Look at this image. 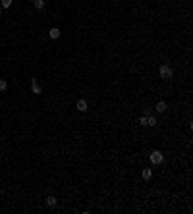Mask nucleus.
<instances>
[{
    "mask_svg": "<svg viewBox=\"0 0 193 214\" xmlns=\"http://www.w3.org/2000/svg\"><path fill=\"white\" fill-rule=\"evenodd\" d=\"M0 12H2V6H0Z\"/></svg>",
    "mask_w": 193,
    "mask_h": 214,
    "instance_id": "obj_14",
    "label": "nucleus"
},
{
    "mask_svg": "<svg viewBox=\"0 0 193 214\" xmlns=\"http://www.w3.org/2000/svg\"><path fill=\"white\" fill-rule=\"evenodd\" d=\"M156 112H166V102H159V104H156Z\"/></svg>",
    "mask_w": 193,
    "mask_h": 214,
    "instance_id": "obj_7",
    "label": "nucleus"
},
{
    "mask_svg": "<svg viewBox=\"0 0 193 214\" xmlns=\"http://www.w3.org/2000/svg\"><path fill=\"white\" fill-rule=\"evenodd\" d=\"M77 110H79V112H87V102H85V101H77Z\"/></svg>",
    "mask_w": 193,
    "mask_h": 214,
    "instance_id": "obj_5",
    "label": "nucleus"
},
{
    "mask_svg": "<svg viewBox=\"0 0 193 214\" xmlns=\"http://www.w3.org/2000/svg\"><path fill=\"white\" fill-rule=\"evenodd\" d=\"M6 87H8V83H6V79H0V91H4Z\"/></svg>",
    "mask_w": 193,
    "mask_h": 214,
    "instance_id": "obj_12",
    "label": "nucleus"
},
{
    "mask_svg": "<svg viewBox=\"0 0 193 214\" xmlns=\"http://www.w3.org/2000/svg\"><path fill=\"white\" fill-rule=\"evenodd\" d=\"M141 176H143V180H151V177H153V170L151 168H145L141 172Z\"/></svg>",
    "mask_w": 193,
    "mask_h": 214,
    "instance_id": "obj_4",
    "label": "nucleus"
},
{
    "mask_svg": "<svg viewBox=\"0 0 193 214\" xmlns=\"http://www.w3.org/2000/svg\"><path fill=\"white\" fill-rule=\"evenodd\" d=\"M35 8H37V10H42V8H45V0H35Z\"/></svg>",
    "mask_w": 193,
    "mask_h": 214,
    "instance_id": "obj_8",
    "label": "nucleus"
},
{
    "mask_svg": "<svg viewBox=\"0 0 193 214\" xmlns=\"http://www.w3.org/2000/svg\"><path fill=\"white\" fill-rule=\"evenodd\" d=\"M149 156H151V162H153V164H160V162L164 160V154H162L160 151H153Z\"/></svg>",
    "mask_w": 193,
    "mask_h": 214,
    "instance_id": "obj_2",
    "label": "nucleus"
},
{
    "mask_svg": "<svg viewBox=\"0 0 193 214\" xmlns=\"http://www.w3.org/2000/svg\"><path fill=\"white\" fill-rule=\"evenodd\" d=\"M139 124H141V125H147V116H141V118H139Z\"/></svg>",
    "mask_w": 193,
    "mask_h": 214,
    "instance_id": "obj_13",
    "label": "nucleus"
},
{
    "mask_svg": "<svg viewBox=\"0 0 193 214\" xmlns=\"http://www.w3.org/2000/svg\"><path fill=\"white\" fill-rule=\"evenodd\" d=\"M48 37H50V39H58L60 37V29H58V27H52V29L48 31Z\"/></svg>",
    "mask_w": 193,
    "mask_h": 214,
    "instance_id": "obj_3",
    "label": "nucleus"
},
{
    "mask_svg": "<svg viewBox=\"0 0 193 214\" xmlns=\"http://www.w3.org/2000/svg\"><path fill=\"white\" fill-rule=\"evenodd\" d=\"M0 6H2V8H10V6H12V0H2V4H0Z\"/></svg>",
    "mask_w": 193,
    "mask_h": 214,
    "instance_id": "obj_11",
    "label": "nucleus"
},
{
    "mask_svg": "<svg viewBox=\"0 0 193 214\" xmlns=\"http://www.w3.org/2000/svg\"><path fill=\"white\" fill-rule=\"evenodd\" d=\"M147 125H156V118H147Z\"/></svg>",
    "mask_w": 193,
    "mask_h": 214,
    "instance_id": "obj_10",
    "label": "nucleus"
},
{
    "mask_svg": "<svg viewBox=\"0 0 193 214\" xmlns=\"http://www.w3.org/2000/svg\"><path fill=\"white\" fill-rule=\"evenodd\" d=\"M174 75V71L170 66H166V64H162L160 66V77H164V79H170V77Z\"/></svg>",
    "mask_w": 193,
    "mask_h": 214,
    "instance_id": "obj_1",
    "label": "nucleus"
},
{
    "mask_svg": "<svg viewBox=\"0 0 193 214\" xmlns=\"http://www.w3.org/2000/svg\"><path fill=\"white\" fill-rule=\"evenodd\" d=\"M31 89H33V93H35V95H39V93H41V89H39V85H37V79H35V77L31 79Z\"/></svg>",
    "mask_w": 193,
    "mask_h": 214,
    "instance_id": "obj_6",
    "label": "nucleus"
},
{
    "mask_svg": "<svg viewBox=\"0 0 193 214\" xmlns=\"http://www.w3.org/2000/svg\"><path fill=\"white\" fill-rule=\"evenodd\" d=\"M56 203H58V201H56V197H52V195L46 197V204H48V206H54Z\"/></svg>",
    "mask_w": 193,
    "mask_h": 214,
    "instance_id": "obj_9",
    "label": "nucleus"
}]
</instances>
